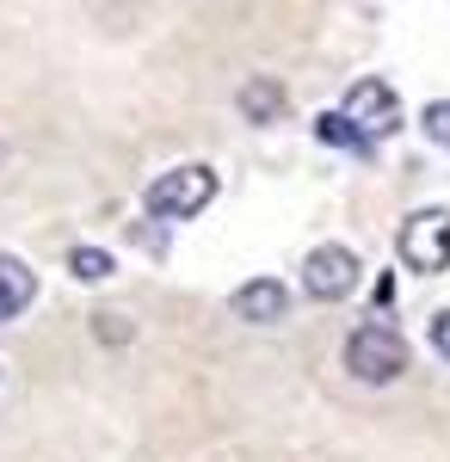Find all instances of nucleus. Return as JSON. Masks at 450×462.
<instances>
[{"label": "nucleus", "mask_w": 450, "mask_h": 462, "mask_svg": "<svg viewBox=\"0 0 450 462\" xmlns=\"http://www.w3.org/2000/svg\"><path fill=\"white\" fill-rule=\"evenodd\" d=\"M426 136L438 148H450V99H432V106H426Z\"/></svg>", "instance_id": "11"}, {"label": "nucleus", "mask_w": 450, "mask_h": 462, "mask_svg": "<svg viewBox=\"0 0 450 462\" xmlns=\"http://www.w3.org/2000/svg\"><path fill=\"white\" fill-rule=\"evenodd\" d=\"M32 296H37L32 265H25V259H13V253H0V320H13Z\"/></svg>", "instance_id": "7"}, {"label": "nucleus", "mask_w": 450, "mask_h": 462, "mask_svg": "<svg viewBox=\"0 0 450 462\" xmlns=\"http://www.w3.org/2000/svg\"><path fill=\"white\" fill-rule=\"evenodd\" d=\"M69 265H74V278H111V253H99V247H74Z\"/></svg>", "instance_id": "10"}, {"label": "nucleus", "mask_w": 450, "mask_h": 462, "mask_svg": "<svg viewBox=\"0 0 450 462\" xmlns=\"http://www.w3.org/2000/svg\"><path fill=\"white\" fill-rule=\"evenodd\" d=\"M346 370L358 383H395L408 370V339L389 320H364V327H352V339H346Z\"/></svg>", "instance_id": "1"}, {"label": "nucleus", "mask_w": 450, "mask_h": 462, "mask_svg": "<svg viewBox=\"0 0 450 462\" xmlns=\"http://www.w3.org/2000/svg\"><path fill=\"white\" fill-rule=\"evenodd\" d=\"M229 309L241 320H253V327H272V320H284V309H290V290L277 284V278H253V284H241L229 296Z\"/></svg>", "instance_id": "6"}, {"label": "nucleus", "mask_w": 450, "mask_h": 462, "mask_svg": "<svg viewBox=\"0 0 450 462\" xmlns=\"http://www.w3.org/2000/svg\"><path fill=\"white\" fill-rule=\"evenodd\" d=\"M303 290H309L314 302H340L358 290V253L352 247H314L303 259Z\"/></svg>", "instance_id": "5"}, {"label": "nucleus", "mask_w": 450, "mask_h": 462, "mask_svg": "<svg viewBox=\"0 0 450 462\" xmlns=\"http://www.w3.org/2000/svg\"><path fill=\"white\" fill-rule=\"evenodd\" d=\"M426 333H432V352H438V357H450V309H438Z\"/></svg>", "instance_id": "12"}, {"label": "nucleus", "mask_w": 450, "mask_h": 462, "mask_svg": "<svg viewBox=\"0 0 450 462\" xmlns=\"http://www.w3.org/2000/svg\"><path fill=\"white\" fill-rule=\"evenodd\" d=\"M321 143L346 148V154H358V161H364V154H370V143H364V136H358V130H352V124H346V117H340V111H321Z\"/></svg>", "instance_id": "9"}, {"label": "nucleus", "mask_w": 450, "mask_h": 462, "mask_svg": "<svg viewBox=\"0 0 450 462\" xmlns=\"http://www.w3.org/2000/svg\"><path fill=\"white\" fill-rule=\"evenodd\" d=\"M241 111L253 117V124H272L277 111H284V87H277L272 74H259V80H247V93H241Z\"/></svg>", "instance_id": "8"}, {"label": "nucleus", "mask_w": 450, "mask_h": 462, "mask_svg": "<svg viewBox=\"0 0 450 462\" xmlns=\"http://www.w3.org/2000/svg\"><path fill=\"white\" fill-rule=\"evenodd\" d=\"M340 117H346L352 130H358L364 143L377 148V136H395V124H401V99H395V87H389V80L364 74V80H358V87L346 93Z\"/></svg>", "instance_id": "3"}, {"label": "nucleus", "mask_w": 450, "mask_h": 462, "mask_svg": "<svg viewBox=\"0 0 450 462\" xmlns=\"http://www.w3.org/2000/svg\"><path fill=\"white\" fill-rule=\"evenodd\" d=\"M210 198H216V173L210 167H173V173H161L142 191L148 216H173V222H192Z\"/></svg>", "instance_id": "2"}, {"label": "nucleus", "mask_w": 450, "mask_h": 462, "mask_svg": "<svg viewBox=\"0 0 450 462\" xmlns=\"http://www.w3.org/2000/svg\"><path fill=\"white\" fill-rule=\"evenodd\" d=\"M401 259L414 272H450V210H419L401 222Z\"/></svg>", "instance_id": "4"}]
</instances>
